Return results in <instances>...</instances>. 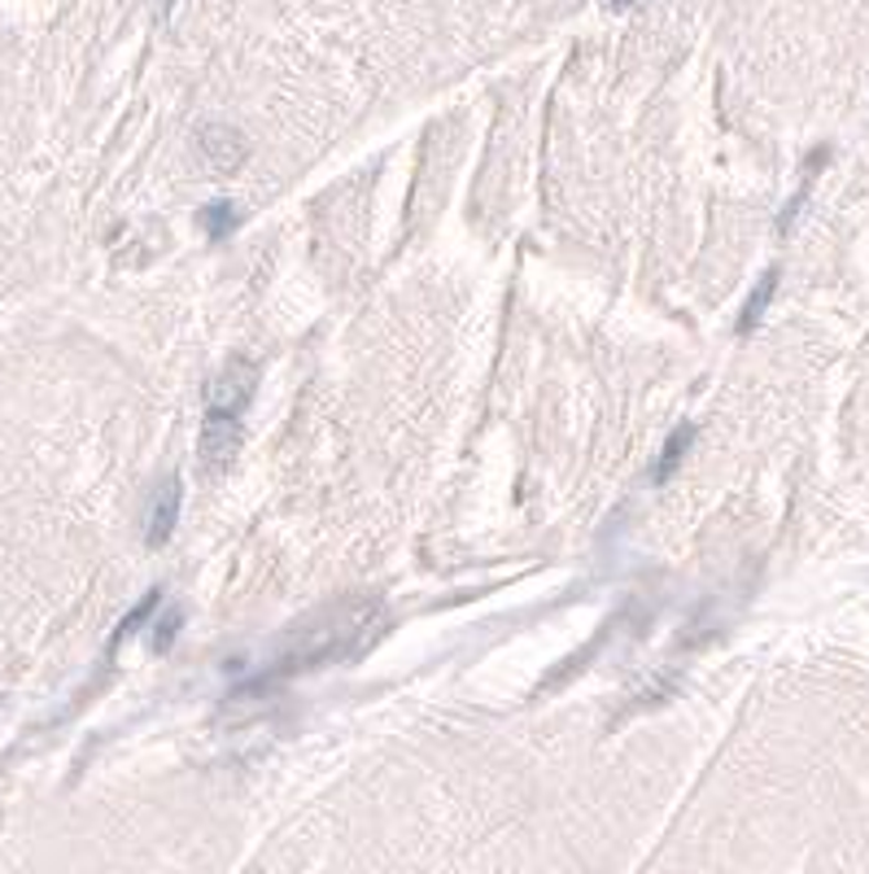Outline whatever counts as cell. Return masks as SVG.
Masks as SVG:
<instances>
[{
	"instance_id": "obj_1",
	"label": "cell",
	"mask_w": 869,
	"mask_h": 874,
	"mask_svg": "<svg viewBox=\"0 0 869 874\" xmlns=\"http://www.w3.org/2000/svg\"><path fill=\"white\" fill-rule=\"evenodd\" d=\"M258 389V364L232 359L224 373L206 385V411H224V416H241Z\"/></svg>"
},
{
	"instance_id": "obj_7",
	"label": "cell",
	"mask_w": 869,
	"mask_h": 874,
	"mask_svg": "<svg viewBox=\"0 0 869 874\" xmlns=\"http://www.w3.org/2000/svg\"><path fill=\"white\" fill-rule=\"evenodd\" d=\"M773 284H778V271H769L764 280H760V289L751 293V302L743 306V328H751L756 320H760V311L769 306V298H773Z\"/></svg>"
},
{
	"instance_id": "obj_10",
	"label": "cell",
	"mask_w": 869,
	"mask_h": 874,
	"mask_svg": "<svg viewBox=\"0 0 869 874\" xmlns=\"http://www.w3.org/2000/svg\"><path fill=\"white\" fill-rule=\"evenodd\" d=\"M153 4H157V9H171V4H175V0H153Z\"/></svg>"
},
{
	"instance_id": "obj_5",
	"label": "cell",
	"mask_w": 869,
	"mask_h": 874,
	"mask_svg": "<svg viewBox=\"0 0 869 874\" xmlns=\"http://www.w3.org/2000/svg\"><path fill=\"white\" fill-rule=\"evenodd\" d=\"M206 233L219 241V237H228L232 233V224H237V211H232V202H215V206H206Z\"/></svg>"
},
{
	"instance_id": "obj_9",
	"label": "cell",
	"mask_w": 869,
	"mask_h": 874,
	"mask_svg": "<svg viewBox=\"0 0 869 874\" xmlns=\"http://www.w3.org/2000/svg\"><path fill=\"white\" fill-rule=\"evenodd\" d=\"M180 622H184V617H180V608H171V613H166V622L157 625V647H162V651L175 643V629H180Z\"/></svg>"
},
{
	"instance_id": "obj_8",
	"label": "cell",
	"mask_w": 869,
	"mask_h": 874,
	"mask_svg": "<svg viewBox=\"0 0 869 874\" xmlns=\"http://www.w3.org/2000/svg\"><path fill=\"white\" fill-rule=\"evenodd\" d=\"M153 604H157V595H149V600H140V608H135V613H131V617H127V622L119 625V643H123V638H131V634H135V629L144 625V617L153 613Z\"/></svg>"
},
{
	"instance_id": "obj_3",
	"label": "cell",
	"mask_w": 869,
	"mask_h": 874,
	"mask_svg": "<svg viewBox=\"0 0 869 874\" xmlns=\"http://www.w3.org/2000/svg\"><path fill=\"white\" fill-rule=\"evenodd\" d=\"M197 144H202V153H206V162H210L215 171H237V166H241V162L249 158L246 136H241L237 127H228V123L202 127Z\"/></svg>"
},
{
	"instance_id": "obj_2",
	"label": "cell",
	"mask_w": 869,
	"mask_h": 874,
	"mask_svg": "<svg viewBox=\"0 0 869 874\" xmlns=\"http://www.w3.org/2000/svg\"><path fill=\"white\" fill-rule=\"evenodd\" d=\"M241 446V416H224V411H206L202 420V438H197V460L210 473H224L237 460Z\"/></svg>"
},
{
	"instance_id": "obj_4",
	"label": "cell",
	"mask_w": 869,
	"mask_h": 874,
	"mask_svg": "<svg viewBox=\"0 0 869 874\" xmlns=\"http://www.w3.org/2000/svg\"><path fill=\"white\" fill-rule=\"evenodd\" d=\"M180 507H184V486H180V477H166V486H162V490L153 495V503H149V520H144L149 547H162V542L175 533Z\"/></svg>"
},
{
	"instance_id": "obj_6",
	"label": "cell",
	"mask_w": 869,
	"mask_h": 874,
	"mask_svg": "<svg viewBox=\"0 0 869 874\" xmlns=\"http://www.w3.org/2000/svg\"><path fill=\"white\" fill-rule=\"evenodd\" d=\"M691 438H695V433H691V424H682V429L669 438V446H664V455H660V477H669V473L677 468V460H682V451L691 446Z\"/></svg>"
},
{
	"instance_id": "obj_11",
	"label": "cell",
	"mask_w": 869,
	"mask_h": 874,
	"mask_svg": "<svg viewBox=\"0 0 869 874\" xmlns=\"http://www.w3.org/2000/svg\"><path fill=\"white\" fill-rule=\"evenodd\" d=\"M612 4H629V0H612Z\"/></svg>"
}]
</instances>
